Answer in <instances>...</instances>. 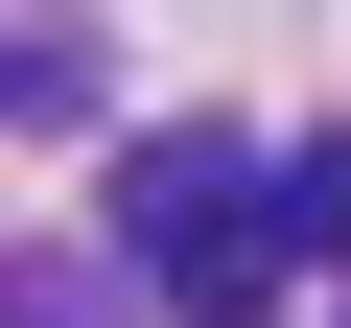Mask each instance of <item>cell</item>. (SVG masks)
I'll return each instance as SVG.
<instances>
[{
  "instance_id": "obj_1",
  "label": "cell",
  "mask_w": 351,
  "mask_h": 328,
  "mask_svg": "<svg viewBox=\"0 0 351 328\" xmlns=\"http://www.w3.org/2000/svg\"><path fill=\"white\" fill-rule=\"evenodd\" d=\"M117 258L188 281V305H258V258H281V164H258V141H141V164H117Z\"/></svg>"
},
{
  "instance_id": "obj_2",
  "label": "cell",
  "mask_w": 351,
  "mask_h": 328,
  "mask_svg": "<svg viewBox=\"0 0 351 328\" xmlns=\"http://www.w3.org/2000/svg\"><path fill=\"white\" fill-rule=\"evenodd\" d=\"M281 258H351V141H281Z\"/></svg>"
},
{
  "instance_id": "obj_3",
  "label": "cell",
  "mask_w": 351,
  "mask_h": 328,
  "mask_svg": "<svg viewBox=\"0 0 351 328\" xmlns=\"http://www.w3.org/2000/svg\"><path fill=\"white\" fill-rule=\"evenodd\" d=\"M0 328H117V281H94V258H24V281H0Z\"/></svg>"
}]
</instances>
